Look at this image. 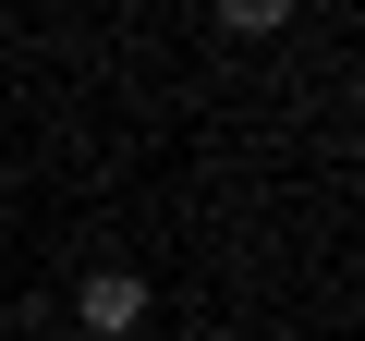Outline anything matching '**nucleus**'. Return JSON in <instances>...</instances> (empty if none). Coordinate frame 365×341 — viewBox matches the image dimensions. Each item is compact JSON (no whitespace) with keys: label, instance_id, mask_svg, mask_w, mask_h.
<instances>
[{"label":"nucleus","instance_id":"nucleus-1","mask_svg":"<svg viewBox=\"0 0 365 341\" xmlns=\"http://www.w3.org/2000/svg\"><path fill=\"white\" fill-rule=\"evenodd\" d=\"M73 317H86V329H98V341H122V329H134V317H146V280H134V268H98V280H86V292H73Z\"/></svg>","mask_w":365,"mask_h":341}]
</instances>
